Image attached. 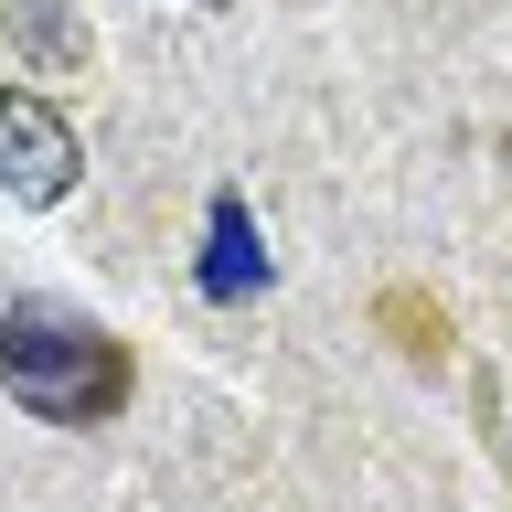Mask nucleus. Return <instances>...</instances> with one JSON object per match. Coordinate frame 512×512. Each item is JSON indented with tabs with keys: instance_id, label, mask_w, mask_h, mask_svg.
Instances as JSON below:
<instances>
[{
	"instance_id": "nucleus-1",
	"label": "nucleus",
	"mask_w": 512,
	"mask_h": 512,
	"mask_svg": "<svg viewBox=\"0 0 512 512\" xmlns=\"http://www.w3.org/2000/svg\"><path fill=\"white\" fill-rule=\"evenodd\" d=\"M0 395L43 427H96L128 406V342L64 299H11L0 310Z\"/></svg>"
},
{
	"instance_id": "nucleus-2",
	"label": "nucleus",
	"mask_w": 512,
	"mask_h": 512,
	"mask_svg": "<svg viewBox=\"0 0 512 512\" xmlns=\"http://www.w3.org/2000/svg\"><path fill=\"white\" fill-rule=\"evenodd\" d=\"M75 182H86L75 118H64L54 96H32V86H0V192H11L22 214H54Z\"/></svg>"
},
{
	"instance_id": "nucleus-3",
	"label": "nucleus",
	"mask_w": 512,
	"mask_h": 512,
	"mask_svg": "<svg viewBox=\"0 0 512 512\" xmlns=\"http://www.w3.org/2000/svg\"><path fill=\"white\" fill-rule=\"evenodd\" d=\"M267 288V246H256L246 192H214V246H203V299H256Z\"/></svg>"
},
{
	"instance_id": "nucleus-4",
	"label": "nucleus",
	"mask_w": 512,
	"mask_h": 512,
	"mask_svg": "<svg viewBox=\"0 0 512 512\" xmlns=\"http://www.w3.org/2000/svg\"><path fill=\"white\" fill-rule=\"evenodd\" d=\"M374 320L395 331V352H406V363H448V310H438V299H416V288H384Z\"/></svg>"
},
{
	"instance_id": "nucleus-5",
	"label": "nucleus",
	"mask_w": 512,
	"mask_h": 512,
	"mask_svg": "<svg viewBox=\"0 0 512 512\" xmlns=\"http://www.w3.org/2000/svg\"><path fill=\"white\" fill-rule=\"evenodd\" d=\"M22 43H32V54H64V32H54V0H22Z\"/></svg>"
}]
</instances>
